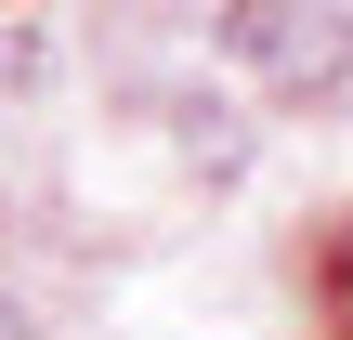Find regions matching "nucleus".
<instances>
[{"label":"nucleus","instance_id":"f257e3e1","mask_svg":"<svg viewBox=\"0 0 353 340\" xmlns=\"http://www.w3.org/2000/svg\"><path fill=\"white\" fill-rule=\"evenodd\" d=\"M223 52L275 92L353 79V0H223Z\"/></svg>","mask_w":353,"mask_h":340}]
</instances>
